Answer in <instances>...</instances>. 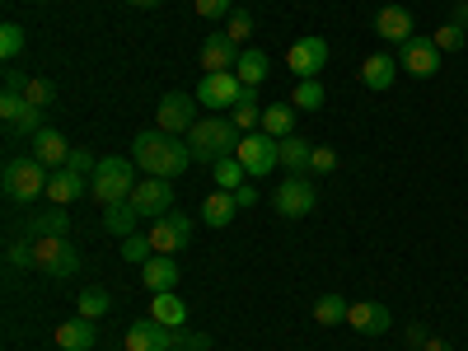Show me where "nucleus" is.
I'll use <instances>...</instances> for the list:
<instances>
[{
    "mask_svg": "<svg viewBox=\"0 0 468 351\" xmlns=\"http://www.w3.org/2000/svg\"><path fill=\"white\" fill-rule=\"evenodd\" d=\"M225 33L234 37V43H249V37H253V15L234 10V15H229V28H225Z\"/></svg>",
    "mask_w": 468,
    "mask_h": 351,
    "instance_id": "41",
    "label": "nucleus"
},
{
    "mask_svg": "<svg viewBox=\"0 0 468 351\" xmlns=\"http://www.w3.org/2000/svg\"><path fill=\"white\" fill-rule=\"evenodd\" d=\"M132 160L150 174V178H178L187 165H192V145L183 136H169V132H141L132 141Z\"/></svg>",
    "mask_w": 468,
    "mask_h": 351,
    "instance_id": "1",
    "label": "nucleus"
},
{
    "mask_svg": "<svg viewBox=\"0 0 468 351\" xmlns=\"http://www.w3.org/2000/svg\"><path fill=\"white\" fill-rule=\"evenodd\" d=\"M48 178H52V169H48L43 160L19 154V160H10L5 174H0V187H5V202L28 207L33 197H48Z\"/></svg>",
    "mask_w": 468,
    "mask_h": 351,
    "instance_id": "3",
    "label": "nucleus"
},
{
    "mask_svg": "<svg viewBox=\"0 0 468 351\" xmlns=\"http://www.w3.org/2000/svg\"><path fill=\"white\" fill-rule=\"evenodd\" d=\"M463 52H468V48H463Z\"/></svg>",
    "mask_w": 468,
    "mask_h": 351,
    "instance_id": "53",
    "label": "nucleus"
},
{
    "mask_svg": "<svg viewBox=\"0 0 468 351\" xmlns=\"http://www.w3.org/2000/svg\"><path fill=\"white\" fill-rule=\"evenodd\" d=\"M150 319H160L165 328H183L187 324V304L178 291H160V295H150Z\"/></svg>",
    "mask_w": 468,
    "mask_h": 351,
    "instance_id": "25",
    "label": "nucleus"
},
{
    "mask_svg": "<svg viewBox=\"0 0 468 351\" xmlns=\"http://www.w3.org/2000/svg\"><path fill=\"white\" fill-rule=\"evenodd\" d=\"M66 165H70L75 174H85V178H90V174L99 169V160H94V154H90V150H80V145H75V150H70V160H66Z\"/></svg>",
    "mask_w": 468,
    "mask_h": 351,
    "instance_id": "44",
    "label": "nucleus"
},
{
    "mask_svg": "<svg viewBox=\"0 0 468 351\" xmlns=\"http://www.w3.org/2000/svg\"><path fill=\"white\" fill-rule=\"evenodd\" d=\"M375 33L384 37V43H394V48H403L408 37H412V15H408L403 5H384V10L375 15Z\"/></svg>",
    "mask_w": 468,
    "mask_h": 351,
    "instance_id": "21",
    "label": "nucleus"
},
{
    "mask_svg": "<svg viewBox=\"0 0 468 351\" xmlns=\"http://www.w3.org/2000/svg\"><path fill=\"white\" fill-rule=\"evenodd\" d=\"M234 202H239V211H249V207H258V187H253V183H244L239 192H234Z\"/></svg>",
    "mask_w": 468,
    "mask_h": 351,
    "instance_id": "48",
    "label": "nucleus"
},
{
    "mask_svg": "<svg viewBox=\"0 0 468 351\" xmlns=\"http://www.w3.org/2000/svg\"><path fill=\"white\" fill-rule=\"evenodd\" d=\"M394 80H399V57H388V52H370V57H366V66H361V85H366V90H375V94H384Z\"/></svg>",
    "mask_w": 468,
    "mask_h": 351,
    "instance_id": "20",
    "label": "nucleus"
},
{
    "mask_svg": "<svg viewBox=\"0 0 468 351\" xmlns=\"http://www.w3.org/2000/svg\"><path fill=\"white\" fill-rule=\"evenodd\" d=\"M28 80H33V75H24L19 66H5V90H10V94H24Z\"/></svg>",
    "mask_w": 468,
    "mask_h": 351,
    "instance_id": "46",
    "label": "nucleus"
},
{
    "mask_svg": "<svg viewBox=\"0 0 468 351\" xmlns=\"http://www.w3.org/2000/svg\"><path fill=\"white\" fill-rule=\"evenodd\" d=\"M454 24H463V28H468V0H459V5H454Z\"/></svg>",
    "mask_w": 468,
    "mask_h": 351,
    "instance_id": "50",
    "label": "nucleus"
},
{
    "mask_svg": "<svg viewBox=\"0 0 468 351\" xmlns=\"http://www.w3.org/2000/svg\"><path fill=\"white\" fill-rule=\"evenodd\" d=\"M244 141V132L234 127V117L225 112H211V117H197V127L187 132V145H192V160L197 165H216L225 154H234Z\"/></svg>",
    "mask_w": 468,
    "mask_h": 351,
    "instance_id": "2",
    "label": "nucleus"
},
{
    "mask_svg": "<svg viewBox=\"0 0 468 351\" xmlns=\"http://www.w3.org/2000/svg\"><path fill=\"white\" fill-rule=\"evenodd\" d=\"M94 342H99V328H94V319H85V314H75V319H66V324L57 328V346H61V351H94Z\"/></svg>",
    "mask_w": 468,
    "mask_h": 351,
    "instance_id": "22",
    "label": "nucleus"
},
{
    "mask_svg": "<svg viewBox=\"0 0 468 351\" xmlns=\"http://www.w3.org/2000/svg\"><path fill=\"white\" fill-rule=\"evenodd\" d=\"M174 351H211V337L207 333H183L178 328V346Z\"/></svg>",
    "mask_w": 468,
    "mask_h": 351,
    "instance_id": "45",
    "label": "nucleus"
},
{
    "mask_svg": "<svg viewBox=\"0 0 468 351\" xmlns=\"http://www.w3.org/2000/svg\"><path fill=\"white\" fill-rule=\"evenodd\" d=\"M127 5H136V10H154V5H165V0H127Z\"/></svg>",
    "mask_w": 468,
    "mask_h": 351,
    "instance_id": "51",
    "label": "nucleus"
},
{
    "mask_svg": "<svg viewBox=\"0 0 468 351\" xmlns=\"http://www.w3.org/2000/svg\"><path fill=\"white\" fill-rule=\"evenodd\" d=\"M234 216H239V202H234V192H225V187H216L211 197L202 202V220H207L211 229H225Z\"/></svg>",
    "mask_w": 468,
    "mask_h": 351,
    "instance_id": "26",
    "label": "nucleus"
},
{
    "mask_svg": "<svg viewBox=\"0 0 468 351\" xmlns=\"http://www.w3.org/2000/svg\"><path fill=\"white\" fill-rule=\"evenodd\" d=\"M33 271L66 282V277L80 271V253H75L70 239H61V234H57V239H33Z\"/></svg>",
    "mask_w": 468,
    "mask_h": 351,
    "instance_id": "6",
    "label": "nucleus"
},
{
    "mask_svg": "<svg viewBox=\"0 0 468 351\" xmlns=\"http://www.w3.org/2000/svg\"><path fill=\"white\" fill-rule=\"evenodd\" d=\"M234 75H239V85H249V90H258L267 75H271V61H267V52H258V48H249L244 57H239V66H234Z\"/></svg>",
    "mask_w": 468,
    "mask_h": 351,
    "instance_id": "30",
    "label": "nucleus"
},
{
    "mask_svg": "<svg viewBox=\"0 0 468 351\" xmlns=\"http://www.w3.org/2000/svg\"><path fill=\"white\" fill-rule=\"evenodd\" d=\"M211 174H216V187H225V192H239L244 183H249V169L234 160V154H225V160H216L211 165Z\"/></svg>",
    "mask_w": 468,
    "mask_h": 351,
    "instance_id": "31",
    "label": "nucleus"
},
{
    "mask_svg": "<svg viewBox=\"0 0 468 351\" xmlns=\"http://www.w3.org/2000/svg\"><path fill=\"white\" fill-rule=\"evenodd\" d=\"M421 351H454V346H450L445 337H426V346H421Z\"/></svg>",
    "mask_w": 468,
    "mask_h": 351,
    "instance_id": "49",
    "label": "nucleus"
},
{
    "mask_svg": "<svg viewBox=\"0 0 468 351\" xmlns=\"http://www.w3.org/2000/svg\"><path fill=\"white\" fill-rule=\"evenodd\" d=\"M291 70L300 75V80H319V70L328 66V37H319V33H309V37H300V43H291Z\"/></svg>",
    "mask_w": 468,
    "mask_h": 351,
    "instance_id": "13",
    "label": "nucleus"
},
{
    "mask_svg": "<svg viewBox=\"0 0 468 351\" xmlns=\"http://www.w3.org/2000/svg\"><path fill=\"white\" fill-rule=\"evenodd\" d=\"M37 5H48V0H37Z\"/></svg>",
    "mask_w": 468,
    "mask_h": 351,
    "instance_id": "52",
    "label": "nucleus"
},
{
    "mask_svg": "<svg viewBox=\"0 0 468 351\" xmlns=\"http://www.w3.org/2000/svg\"><path fill=\"white\" fill-rule=\"evenodd\" d=\"M234 160L249 169V178H267L271 169L282 165V141L267 136V132H244L239 150H234Z\"/></svg>",
    "mask_w": 468,
    "mask_h": 351,
    "instance_id": "5",
    "label": "nucleus"
},
{
    "mask_svg": "<svg viewBox=\"0 0 468 351\" xmlns=\"http://www.w3.org/2000/svg\"><path fill=\"white\" fill-rule=\"evenodd\" d=\"M5 262L19 271V267H33V239L24 244V239H10V249H5Z\"/></svg>",
    "mask_w": 468,
    "mask_h": 351,
    "instance_id": "42",
    "label": "nucleus"
},
{
    "mask_svg": "<svg viewBox=\"0 0 468 351\" xmlns=\"http://www.w3.org/2000/svg\"><path fill=\"white\" fill-rule=\"evenodd\" d=\"M271 207H277V216H286V220H304L319 207V187L309 178H282L277 192H271Z\"/></svg>",
    "mask_w": 468,
    "mask_h": 351,
    "instance_id": "8",
    "label": "nucleus"
},
{
    "mask_svg": "<svg viewBox=\"0 0 468 351\" xmlns=\"http://www.w3.org/2000/svg\"><path fill=\"white\" fill-rule=\"evenodd\" d=\"M24 43H28V33H24V24H0V61H19V52H24Z\"/></svg>",
    "mask_w": 468,
    "mask_h": 351,
    "instance_id": "33",
    "label": "nucleus"
},
{
    "mask_svg": "<svg viewBox=\"0 0 468 351\" xmlns=\"http://www.w3.org/2000/svg\"><path fill=\"white\" fill-rule=\"evenodd\" d=\"M70 141L57 132V127H43V132H37V136H28V154H33V160H43L48 169H66V160H70Z\"/></svg>",
    "mask_w": 468,
    "mask_h": 351,
    "instance_id": "16",
    "label": "nucleus"
},
{
    "mask_svg": "<svg viewBox=\"0 0 468 351\" xmlns=\"http://www.w3.org/2000/svg\"><path fill=\"white\" fill-rule=\"evenodd\" d=\"M136 225H141V211L132 207V197L103 207V234H112V239H127V234H136Z\"/></svg>",
    "mask_w": 468,
    "mask_h": 351,
    "instance_id": "24",
    "label": "nucleus"
},
{
    "mask_svg": "<svg viewBox=\"0 0 468 351\" xmlns=\"http://www.w3.org/2000/svg\"><path fill=\"white\" fill-rule=\"evenodd\" d=\"M244 85H239V75L234 70H216V75H202V85H197V103L211 108V112H229L234 103H239Z\"/></svg>",
    "mask_w": 468,
    "mask_h": 351,
    "instance_id": "9",
    "label": "nucleus"
},
{
    "mask_svg": "<svg viewBox=\"0 0 468 351\" xmlns=\"http://www.w3.org/2000/svg\"><path fill=\"white\" fill-rule=\"evenodd\" d=\"M403 333H408V346H412V351H421V346H426V337H431V333H426V324H408Z\"/></svg>",
    "mask_w": 468,
    "mask_h": 351,
    "instance_id": "47",
    "label": "nucleus"
},
{
    "mask_svg": "<svg viewBox=\"0 0 468 351\" xmlns=\"http://www.w3.org/2000/svg\"><path fill=\"white\" fill-rule=\"evenodd\" d=\"M85 192H90V178H85V174H75L70 165H66V169H52V178H48L52 207H70V202H80Z\"/></svg>",
    "mask_w": 468,
    "mask_h": 351,
    "instance_id": "19",
    "label": "nucleus"
},
{
    "mask_svg": "<svg viewBox=\"0 0 468 351\" xmlns=\"http://www.w3.org/2000/svg\"><path fill=\"white\" fill-rule=\"evenodd\" d=\"M108 309H112V295H108V291H80V314H85V319L99 324Z\"/></svg>",
    "mask_w": 468,
    "mask_h": 351,
    "instance_id": "38",
    "label": "nucleus"
},
{
    "mask_svg": "<svg viewBox=\"0 0 468 351\" xmlns=\"http://www.w3.org/2000/svg\"><path fill=\"white\" fill-rule=\"evenodd\" d=\"M150 244H154V253H183L187 244H192V220L183 216V211H169V216H160V220H150Z\"/></svg>",
    "mask_w": 468,
    "mask_h": 351,
    "instance_id": "10",
    "label": "nucleus"
},
{
    "mask_svg": "<svg viewBox=\"0 0 468 351\" xmlns=\"http://www.w3.org/2000/svg\"><path fill=\"white\" fill-rule=\"evenodd\" d=\"M122 342H127V351H174L178 346V328H165L160 319H136Z\"/></svg>",
    "mask_w": 468,
    "mask_h": 351,
    "instance_id": "14",
    "label": "nucleus"
},
{
    "mask_svg": "<svg viewBox=\"0 0 468 351\" xmlns=\"http://www.w3.org/2000/svg\"><path fill=\"white\" fill-rule=\"evenodd\" d=\"M441 57H445V52L431 43V37H417V33L399 48V66H403L408 75H417V80H431V75L441 70Z\"/></svg>",
    "mask_w": 468,
    "mask_h": 351,
    "instance_id": "11",
    "label": "nucleus"
},
{
    "mask_svg": "<svg viewBox=\"0 0 468 351\" xmlns=\"http://www.w3.org/2000/svg\"><path fill=\"white\" fill-rule=\"evenodd\" d=\"M295 112H300L295 103H267V108H262V132L277 136V141H286V136L295 132Z\"/></svg>",
    "mask_w": 468,
    "mask_h": 351,
    "instance_id": "28",
    "label": "nucleus"
},
{
    "mask_svg": "<svg viewBox=\"0 0 468 351\" xmlns=\"http://www.w3.org/2000/svg\"><path fill=\"white\" fill-rule=\"evenodd\" d=\"M136 160H117V154H108V160H99V169L90 174V197L99 207H112V202H127L132 187H136Z\"/></svg>",
    "mask_w": 468,
    "mask_h": 351,
    "instance_id": "4",
    "label": "nucleus"
},
{
    "mask_svg": "<svg viewBox=\"0 0 468 351\" xmlns=\"http://www.w3.org/2000/svg\"><path fill=\"white\" fill-rule=\"evenodd\" d=\"M154 127L169 132V136H187L197 127V94H183V90L165 94L160 108H154Z\"/></svg>",
    "mask_w": 468,
    "mask_h": 351,
    "instance_id": "7",
    "label": "nucleus"
},
{
    "mask_svg": "<svg viewBox=\"0 0 468 351\" xmlns=\"http://www.w3.org/2000/svg\"><path fill=\"white\" fill-rule=\"evenodd\" d=\"M239 43H234L229 33H211L207 43H202V66H207V75H216V70H234L239 66Z\"/></svg>",
    "mask_w": 468,
    "mask_h": 351,
    "instance_id": "18",
    "label": "nucleus"
},
{
    "mask_svg": "<svg viewBox=\"0 0 468 351\" xmlns=\"http://www.w3.org/2000/svg\"><path fill=\"white\" fill-rule=\"evenodd\" d=\"M192 10L216 24V19H229L234 15V0H192Z\"/></svg>",
    "mask_w": 468,
    "mask_h": 351,
    "instance_id": "39",
    "label": "nucleus"
},
{
    "mask_svg": "<svg viewBox=\"0 0 468 351\" xmlns=\"http://www.w3.org/2000/svg\"><path fill=\"white\" fill-rule=\"evenodd\" d=\"M132 207H136L141 216H150V220L169 216V211H174V183H169V178H141V183L132 187Z\"/></svg>",
    "mask_w": 468,
    "mask_h": 351,
    "instance_id": "12",
    "label": "nucleus"
},
{
    "mask_svg": "<svg viewBox=\"0 0 468 351\" xmlns=\"http://www.w3.org/2000/svg\"><path fill=\"white\" fill-rule=\"evenodd\" d=\"M346 309H351V304H346L342 295H333V291H328V295L314 304V324H324V328H333V324H346Z\"/></svg>",
    "mask_w": 468,
    "mask_h": 351,
    "instance_id": "34",
    "label": "nucleus"
},
{
    "mask_svg": "<svg viewBox=\"0 0 468 351\" xmlns=\"http://www.w3.org/2000/svg\"><path fill=\"white\" fill-rule=\"evenodd\" d=\"M346 328H356L361 337H384L388 328H394V314H388L384 304H375V300H356L346 309Z\"/></svg>",
    "mask_w": 468,
    "mask_h": 351,
    "instance_id": "15",
    "label": "nucleus"
},
{
    "mask_svg": "<svg viewBox=\"0 0 468 351\" xmlns=\"http://www.w3.org/2000/svg\"><path fill=\"white\" fill-rule=\"evenodd\" d=\"M141 282H145L150 295L178 291V258H174V253H154L150 262H141Z\"/></svg>",
    "mask_w": 468,
    "mask_h": 351,
    "instance_id": "17",
    "label": "nucleus"
},
{
    "mask_svg": "<svg viewBox=\"0 0 468 351\" xmlns=\"http://www.w3.org/2000/svg\"><path fill=\"white\" fill-rule=\"evenodd\" d=\"M66 239L70 234V216H66V207H57V211H43V216H28V239Z\"/></svg>",
    "mask_w": 468,
    "mask_h": 351,
    "instance_id": "27",
    "label": "nucleus"
},
{
    "mask_svg": "<svg viewBox=\"0 0 468 351\" xmlns=\"http://www.w3.org/2000/svg\"><path fill=\"white\" fill-rule=\"evenodd\" d=\"M19 112H24V94L0 90V122H5V127H15V122H19Z\"/></svg>",
    "mask_w": 468,
    "mask_h": 351,
    "instance_id": "40",
    "label": "nucleus"
},
{
    "mask_svg": "<svg viewBox=\"0 0 468 351\" xmlns=\"http://www.w3.org/2000/svg\"><path fill=\"white\" fill-rule=\"evenodd\" d=\"M291 103H295L300 112H319V108L328 103V90H324L319 80H300L295 94H291Z\"/></svg>",
    "mask_w": 468,
    "mask_h": 351,
    "instance_id": "32",
    "label": "nucleus"
},
{
    "mask_svg": "<svg viewBox=\"0 0 468 351\" xmlns=\"http://www.w3.org/2000/svg\"><path fill=\"white\" fill-rule=\"evenodd\" d=\"M431 43H436L441 52H463V48H468V28L450 19V24H441V28L431 33Z\"/></svg>",
    "mask_w": 468,
    "mask_h": 351,
    "instance_id": "35",
    "label": "nucleus"
},
{
    "mask_svg": "<svg viewBox=\"0 0 468 351\" xmlns=\"http://www.w3.org/2000/svg\"><path fill=\"white\" fill-rule=\"evenodd\" d=\"M154 258V244H150V234H127L122 239V262H150Z\"/></svg>",
    "mask_w": 468,
    "mask_h": 351,
    "instance_id": "37",
    "label": "nucleus"
},
{
    "mask_svg": "<svg viewBox=\"0 0 468 351\" xmlns=\"http://www.w3.org/2000/svg\"><path fill=\"white\" fill-rule=\"evenodd\" d=\"M229 117H234V127H239V132H262V103H258V90L244 85V94H239V103L229 108Z\"/></svg>",
    "mask_w": 468,
    "mask_h": 351,
    "instance_id": "29",
    "label": "nucleus"
},
{
    "mask_svg": "<svg viewBox=\"0 0 468 351\" xmlns=\"http://www.w3.org/2000/svg\"><path fill=\"white\" fill-rule=\"evenodd\" d=\"M309 160H314V145L291 132L282 141V169H286V178H309Z\"/></svg>",
    "mask_w": 468,
    "mask_h": 351,
    "instance_id": "23",
    "label": "nucleus"
},
{
    "mask_svg": "<svg viewBox=\"0 0 468 351\" xmlns=\"http://www.w3.org/2000/svg\"><path fill=\"white\" fill-rule=\"evenodd\" d=\"M24 99H28L33 108H43V112H48V108L57 103V85L48 80V75H33V80H28V90H24Z\"/></svg>",
    "mask_w": 468,
    "mask_h": 351,
    "instance_id": "36",
    "label": "nucleus"
},
{
    "mask_svg": "<svg viewBox=\"0 0 468 351\" xmlns=\"http://www.w3.org/2000/svg\"><path fill=\"white\" fill-rule=\"evenodd\" d=\"M337 169V154L328 145H314V160H309V174H333Z\"/></svg>",
    "mask_w": 468,
    "mask_h": 351,
    "instance_id": "43",
    "label": "nucleus"
}]
</instances>
